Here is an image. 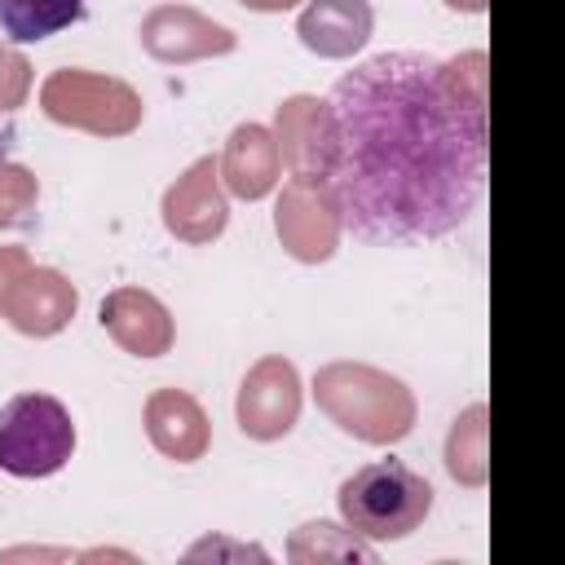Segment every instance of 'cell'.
Instances as JSON below:
<instances>
[{
    "instance_id": "obj_18",
    "label": "cell",
    "mask_w": 565,
    "mask_h": 565,
    "mask_svg": "<svg viewBox=\"0 0 565 565\" xmlns=\"http://www.w3.org/2000/svg\"><path fill=\"white\" fill-rule=\"evenodd\" d=\"M446 468L459 486H481L486 481V406H468L450 437H446Z\"/></svg>"
},
{
    "instance_id": "obj_13",
    "label": "cell",
    "mask_w": 565,
    "mask_h": 565,
    "mask_svg": "<svg viewBox=\"0 0 565 565\" xmlns=\"http://www.w3.org/2000/svg\"><path fill=\"white\" fill-rule=\"evenodd\" d=\"M146 433H150L154 450L177 459V463L203 459L207 441H212L203 406L190 393H181V388H154L146 397Z\"/></svg>"
},
{
    "instance_id": "obj_10",
    "label": "cell",
    "mask_w": 565,
    "mask_h": 565,
    "mask_svg": "<svg viewBox=\"0 0 565 565\" xmlns=\"http://www.w3.org/2000/svg\"><path fill=\"white\" fill-rule=\"evenodd\" d=\"M97 318L110 331V340L132 358H163L177 340L168 305L159 296H150L146 287H115L102 300Z\"/></svg>"
},
{
    "instance_id": "obj_21",
    "label": "cell",
    "mask_w": 565,
    "mask_h": 565,
    "mask_svg": "<svg viewBox=\"0 0 565 565\" xmlns=\"http://www.w3.org/2000/svg\"><path fill=\"white\" fill-rule=\"evenodd\" d=\"M185 556L190 561H203V556H252V561H265V547H256V543H230V539H203Z\"/></svg>"
},
{
    "instance_id": "obj_5",
    "label": "cell",
    "mask_w": 565,
    "mask_h": 565,
    "mask_svg": "<svg viewBox=\"0 0 565 565\" xmlns=\"http://www.w3.org/2000/svg\"><path fill=\"white\" fill-rule=\"evenodd\" d=\"M40 110L53 124L79 128L93 137H128L146 115L132 84L115 75L79 71V66H62L40 84Z\"/></svg>"
},
{
    "instance_id": "obj_6",
    "label": "cell",
    "mask_w": 565,
    "mask_h": 565,
    "mask_svg": "<svg viewBox=\"0 0 565 565\" xmlns=\"http://www.w3.org/2000/svg\"><path fill=\"white\" fill-rule=\"evenodd\" d=\"M274 230L296 260H305V265L331 260L340 247L344 221H340V203H335L327 177H287L278 207H274Z\"/></svg>"
},
{
    "instance_id": "obj_1",
    "label": "cell",
    "mask_w": 565,
    "mask_h": 565,
    "mask_svg": "<svg viewBox=\"0 0 565 565\" xmlns=\"http://www.w3.org/2000/svg\"><path fill=\"white\" fill-rule=\"evenodd\" d=\"M327 185L366 243H433L486 194V53H380L331 84Z\"/></svg>"
},
{
    "instance_id": "obj_20",
    "label": "cell",
    "mask_w": 565,
    "mask_h": 565,
    "mask_svg": "<svg viewBox=\"0 0 565 565\" xmlns=\"http://www.w3.org/2000/svg\"><path fill=\"white\" fill-rule=\"evenodd\" d=\"M26 93H31V62L18 49L0 44V115L18 110L26 102Z\"/></svg>"
},
{
    "instance_id": "obj_3",
    "label": "cell",
    "mask_w": 565,
    "mask_h": 565,
    "mask_svg": "<svg viewBox=\"0 0 565 565\" xmlns=\"http://www.w3.org/2000/svg\"><path fill=\"white\" fill-rule=\"evenodd\" d=\"M433 512V486L402 459L362 463L340 486V516L366 543H393L424 525Z\"/></svg>"
},
{
    "instance_id": "obj_14",
    "label": "cell",
    "mask_w": 565,
    "mask_h": 565,
    "mask_svg": "<svg viewBox=\"0 0 565 565\" xmlns=\"http://www.w3.org/2000/svg\"><path fill=\"white\" fill-rule=\"evenodd\" d=\"M375 26V9L366 0H309L296 18V35L318 57H353Z\"/></svg>"
},
{
    "instance_id": "obj_15",
    "label": "cell",
    "mask_w": 565,
    "mask_h": 565,
    "mask_svg": "<svg viewBox=\"0 0 565 565\" xmlns=\"http://www.w3.org/2000/svg\"><path fill=\"white\" fill-rule=\"evenodd\" d=\"M221 163V185L247 203L265 199L278 177H282V159H278V141L265 124H238L225 141V154L216 159Z\"/></svg>"
},
{
    "instance_id": "obj_19",
    "label": "cell",
    "mask_w": 565,
    "mask_h": 565,
    "mask_svg": "<svg viewBox=\"0 0 565 565\" xmlns=\"http://www.w3.org/2000/svg\"><path fill=\"white\" fill-rule=\"evenodd\" d=\"M40 203V181L31 168L0 159V230H31Z\"/></svg>"
},
{
    "instance_id": "obj_4",
    "label": "cell",
    "mask_w": 565,
    "mask_h": 565,
    "mask_svg": "<svg viewBox=\"0 0 565 565\" xmlns=\"http://www.w3.org/2000/svg\"><path fill=\"white\" fill-rule=\"evenodd\" d=\"M75 455L71 411L49 393H18L0 406V472L53 477Z\"/></svg>"
},
{
    "instance_id": "obj_23",
    "label": "cell",
    "mask_w": 565,
    "mask_h": 565,
    "mask_svg": "<svg viewBox=\"0 0 565 565\" xmlns=\"http://www.w3.org/2000/svg\"><path fill=\"white\" fill-rule=\"evenodd\" d=\"M238 4H247V9H256V13H282V9H291V4H300V0H238Z\"/></svg>"
},
{
    "instance_id": "obj_8",
    "label": "cell",
    "mask_w": 565,
    "mask_h": 565,
    "mask_svg": "<svg viewBox=\"0 0 565 565\" xmlns=\"http://www.w3.org/2000/svg\"><path fill=\"white\" fill-rule=\"evenodd\" d=\"M230 221V203H225V190H221V163L212 154L194 159L163 194V230L181 243H212L221 238Z\"/></svg>"
},
{
    "instance_id": "obj_11",
    "label": "cell",
    "mask_w": 565,
    "mask_h": 565,
    "mask_svg": "<svg viewBox=\"0 0 565 565\" xmlns=\"http://www.w3.org/2000/svg\"><path fill=\"white\" fill-rule=\"evenodd\" d=\"M75 309H79V296H75V287L66 282V274L44 269V265H31V269L13 282V291L4 296L0 318H4L13 331H22V335L44 340V335H57V331L75 318Z\"/></svg>"
},
{
    "instance_id": "obj_16",
    "label": "cell",
    "mask_w": 565,
    "mask_h": 565,
    "mask_svg": "<svg viewBox=\"0 0 565 565\" xmlns=\"http://www.w3.org/2000/svg\"><path fill=\"white\" fill-rule=\"evenodd\" d=\"M84 18V0H0V31L18 44L49 40Z\"/></svg>"
},
{
    "instance_id": "obj_12",
    "label": "cell",
    "mask_w": 565,
    "mask_h": 565,
    "mask_svg": "<svg viewBox=\"0 0 565 565\" xmlns=\"http://www.w3.org/2000/svg\"><path fill=\"white\" fill-rule=\"evenodd\" d=\"M278 159L291 177H327L331 163V110L318 97H287L274 115Z\"/></svg>"
},
{
    "instance_id": "obj_7",
    "label": "cell",
    "mask_w": 565,
    "mask_h": 565,
    "mask_svg": "<svg viewBox=\"0 0 565 565\" xmlns=\"http://www.w3.org/2000/svg\"><path fill=\"white\" fill-rule=\"evenodd\" d=\"M234 415H238V428L252 441L287 437L296 428V419H300V375H296V366L287 358H278V353L260 358L238 384Z\"/></svg>"
},
{
    "instance_id": "obj_17",
    "label": "cell",
    "mask_w": 565,
    "mask_h": 565,
    "mask_svg": "<svg viewBox=\"0 0 565 565\" xmlns=\"http://www.w3.org/2000/svg\"><path fill=\"white\" fill-rule=\"evenodd\" d=\"M291 561H375L371 543L353 530H340L331 521H309L287 539Z\"/></svg>"
},
{
    "instance_id": "obj_24",
    "label": "cell",
    "mask_w": 565,
    "mask_h": 565,
    "mask_svg": "<svg viewBox=\"0 0 565 565\" xmlns=\"http://www.w3.org/2000/svg\"><path fill=\"white\" fill-rule=\"evenodd\" d=\"M450 9H463V13H481L486 9V0H446Z\"/></svg>"
},
{
    "instance_id": "obj_2",
    "label": "cell",
    "mask_w": 565,
    "mask_h": 565,
    "mask_svg": "<svg viewBox=\"0 0 565 565\" xmlns=\"http://www.w3.org/2000/svg\"><path fill=\"white\" fill-rule=\"evenodd\" d=\"M313 402L335 428L371 446H393L415 428L411 388L366 362H327L313 375Z\"/></svg>"
},
{
    "instance_id": "obj_9",
    "label": "cell",
    "mask_w": 565,
    "mask_h": 565,
    "mask_svg": "<svg viewBox=\"0 0 565 565\" xmlns=\"http://www.w3.org/2000/svg\"><path fill=\"white\" fill-rule=\"evenodd\" d=\"M141 49L154 57V62H168V66H181V62H199V57H221V53H234V31L203 18L199 9H185V4H159L141 18Z\"/></svg>"
},
{
    "instance_id": "obj_22",
    "label": "cell",
    "mask_w": 565,
    "mask_h": 565,
    "mask_svg": "<svg viewBox=\"0 0 565 565\" xmlns=\"http://www.w3.org/2000/svg\"><path fill=\"white\" fill-rule=\"evenodd\" d=\"M31 269V252L26 247H0V309H4V296L13 291V282Z\"/></svg>"
}]
</instances>
